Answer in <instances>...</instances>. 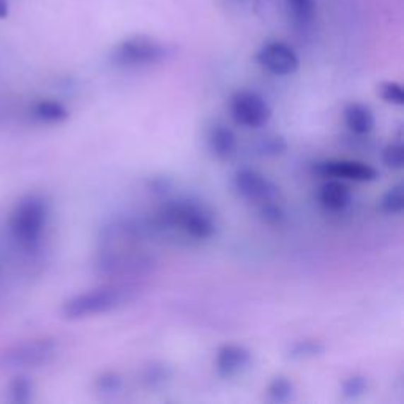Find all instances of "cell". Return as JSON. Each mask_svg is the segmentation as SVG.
Wrapping results in <instances>:
<instances>
[{"label":"cell","mask_w":404,"mask_h":404,"mask_svg":"<svg viewBox=\"0 0 404 404\" xmlns=\"http://www.w3.org/2000/svg\"><path fill=\"white\" fill-rule=\"evenodd\" d=\"M152 225L155 229H172L194 240H207L217 232L213 213L193 199H170L160 207Z\"/></svg>","instance_id":"7a4b0ae2"},{"label":"cell","mask_w":404,"mask_h":404,"mask_svg":"<svg viewBox=\"0 0 404 404\" xmlns=\"http://www.w3.org/2000/svg\"><path fill=\"white\" fill-rule=\"evenodd\" d=\"M287 8L291 11L294 24L299 29H307L313 24L314 19V2L313 0H286Z\"/></svg>","instance_id":"e0dca14e"},{"label":"cell","mask_w":404,"mask_h":404,"mask_svg":"<svg viewBox=\"0 0 404 404\" xmlns=\"http://www.w3.org/2000/svg\"><path fill=\"white\" fill-rule=\"evenodd\" d=\"M59 352V345L52 338H40L11 346L0 352V369L40 368L51 363Z\"/></svg>","instance_id":"5b68a950"},{"label":"cell","mask_w":404,"mask_h":404,"mask_svg":"<svg viewBox=\"0 0 404 404\" xmlns=\"http://www.w3.org/2000/svg\"><path fill=\"white\" fill-rule=\"evenodd\" d=\"M256 60L262 69L275 76H291L300 66L295 51L281 42H272L262 46L256 54Z\"/></svg>","instance_id":"30bf717a"},{"label":"cell","mask_w":404,"mask_h":404,"mask_svg":"<svg viewBox=\"0 0 404 404\" xmlns=\"http://www.w3.org/2000/svg\"><path fill=\"white\" fill-rule=\"evenodd\" d=\"M49 204L40 194H29L18 202L10 218V234L24 251L33 253L42 245L48 226Z\"/></svg>","instance_id":"3957f363"},{"label":"cell","mask_w":404,"mask_h":404,"mask_svg":"<svg viewBox=\"0 0 404 404\" xmlns=\"http://www.w3.org/2000/svg\"><path fill=\"white\" fill-rule=\"evenodd\" d=\"M379 207L387 215H400L404 208V185L396 184L382 194Z\"/></svg>","instance_id":"d6986e66"},{"label":"cell","mask_w":404,"mask_h":404,"mask_svg":"<svg viewBox=\"0 0 404 404\" xmlns=\"http://www.w3.org/2000/svg\"><path fill=\"white\" fill-rule=\"evenodd\" d=\"M234 188L242 198L259 206L268 201H277L280 194V188L271 179L250 167L235 172Z\"/></svg>","instance_id":"ba28073f"},{"label":"cell","mask_w":404,"mask_h":404,"mask_svg":"<svg viewBox=\"0 0 404 404\" xmlns=\"http://www.w3.org/2000/svg\"><path fill=\"white\" fill-rule=\"evenodd\" d=\"M379 97L388 105L403 106L404 105V92L403 85L393 81H386L379 85Z\"/></svg>","instance_id":"cb8c5ba5"},{"label":"cell","mask_w":404,"mask_h":404,"mask_svg":"<svg viewBox=\"0 0 404 404\" xmlns=\"http://www.w3.org/2000/svg\"><path fill=\"white\" fill-rule=\"evenodd\" d=\"M318 199L326 210L343 212L351 204V191L341 180L330 179L321 185Z\"/></svg>","instance_id":"7c38bea8"},{"label":"cell","mask_w":404,"mask_h":404,"mask_svg":"<svg viewBox=\"0 0 404 404\" xmlns=\"http://www.w3.org/2000/svg\"><path fill=\"white\" fill-rule=\"evenodd\" d=\"M343 117H345V124L349 130L355 134H360V136L372 133L376 124L373 111L367 105L355 103V101L345 107Z\"/></svg>","instance_id":"4fadbf2b"},{"label":"cell","mask_w":404,"mask_h":404,"mask_svg":"<svg viewBox=\"0 0 404 404\" xmlns=\"http://www.w3.org/2000/svg\"><path fill=\"white\" fill-rule=\"evenodd\" d=\"M139 291V286L133 281H116L98 286L66 300L62 305V316L69 321H81L116 311L136 299Z\"/></svg>","instance_id":"6da1fadb"},{"label":"cell","mask_w":404,"mask_h":404,"mask_svg":"<svg viewBox=\"0 0 404 404\" xmlns=\"http://www.w3.org/2000/svg\"><path fill=\"white\" fill-rule=\"evenodd\" d=\"M208 147L215 157L220 160L231 158L237 149V138L226 125H215L208 133Z\"/></svg>","instance_id":"5bb4252c"},{"label":"cell","mask_w":404,"mask_h":404,"mask_svg":"<svg viewBox=\"0 0 404 404\" xmlns=\"http://www.w3.org/2000/svg\"><path fill=\"white\" fill-rule=\"evenodd\" d=\"M231 116L235 124L246 128H261L272 117V107L259 93L239 90L231 98Z\"/></svg>","instance_id":"52a82bcc"},{"label":"cell","mask_w":404,"mask_h":404,"mask_svg":"<svg viewBox=\"0 0 404 404\" xmlns=\"http://www.w3.org/2000/svg\"><path fill=\"white\" fill-rule=\"evenodd\" d=\"M324 351L326 346L322 345L319 340H300L295 341L294 345H291V347L287 349V355L289 359L302 362L316 359V357L324 354Z\"/></svg>","instance_id":"2e32d148"},{"label":"cell","mask_w":404,"mask_h":404,"mask_svg":"<svg viewBox=\"0 0 404 404\" xmlns=\"http://www.w3.org/2000/svg\"><path fill=\"white\" fill-rule=\"evenodd\" d=\"M95 388L101 396H116L124 388L122 376L116 372H106L100 374L95 381Z\"/></svg>","instance_id":"44dd1931"},{"label":"cell","mask_w":404,"mask_h":404,"mask_svg":"<svg viewBox=\"0 0 404 404\" xmlns=\"http://www.w3.org/2000/svg\"><path fill=\"white\" fill-rule=\"evenodd\" d=\"M10 396L15 403H29L33 396V384L29 378H16L10 386Z\"/></svg>","instance_id":"d4e9b609"},{"label":"cell","mask_w":404,"mask_h":404,"mask_svg":"<svg viewBox=\"0 0 404 404\" xmlns=\"http://www.w3.org/2000/svg\"><path fill=\"white\" fill-rule=\"evenodd\" d=\"M368 388V381L365 376L362 374H352L343 381L341 384V395L346 400H357L362 395H365Z\"/></svg>","instance_id":"7402d4cb"},{"label":"cell","mask_w":404,"mask_h":404,"mask_svg":"<svg viewBox=\"0 0 404 404\" xmlns=\"http://www.w3.org/2000/svg\"><path fill=\"white\" fill-rule=\"evenodd\" d=\"M170 49L163 43L147 37H134L120 43L112 51V62L124 69H138L163 62Z\"/></svg>","instance_id":"8992f818"},{"label":"cell","mask_w":404,"mask_h":404,"mask_svg":"<svg viewBox=\"0 0 404 404\" xmlns=\"http://www.w3.org/2000/svg\"><path fill=\"white\" fill-rule=\"evenodd\" d=\"M172 378V369L170 365L161 362H153L147 365L143 373V382L149 388H157Z\"/></svg>","instance_id":"ac0fdd59"},{"label":"cell","mask_w":404,"mask_h":404,"mask_svg":"<svg viewBox=\"0 0 404 404\" xmlns=\"http://www.w3.org/2000/svg\"><path fill=\"white\" fill-rule=\"evenodd\" d=\"M253 355L246 347L239 345H225L218 349L215 368L221 378L229 379L246 372L251 365Z\"/></svg>","instance_id":"8fae6325"},{"label":"cell","mask_w":404,"mask_h":404,"mask_svg":"<svg viewBox=\"0 0 404 404\" xmlns=\"http://www.w3.org/2000/svg\"><path fill=\"white\" fill-rule=\"evenodd\" d=\"M95 268L101 277L126 281L149 275L155 268V261L141 251L107 246L98 254Z\"/></svg>","instance_id":"277c9868"},{"label":"cell","mask_w":404,"mask_h":404,"mask_svg":"<svg viewBox=\"0 0 404 404\" xmlns=\"http://www.w3.org/2000/svg\"><path fill=\"white\" fill-rule=\"evenodd\" d=\"M294 384L292 381L286 378V376H277L268 384L267 387V395L268 400L273 403H287L292 400L294 396Z\"/></svg>","instance_id":"ffe728a7"},{"label":"cell","mask_w":404,"mask_h":404,"mask_svg":"<svg viewBox=\"0 0 404 404\" xmlns=\"http://www.w3.org/2000/svg\"><path fill=\"white\" fill-rule=\"evenodd\" d=\"M8 16V0H0V19Z\"/></svg>","instance_id":"f1b7e54d"},{"label":"cell","mask_w":404,"mask_h":404,"mask_svg":"<svg viewBox=\"0 0 404 404\" xmlns=\"http://www.w3.org/2000/svg\"><path fill=\"white\" fill-rule=\"evenodd\" d=\"M32 114L37 120H40V122H44V124L65 122V120L70 116L69 109H66L62 103H59V101H54V100L38 101V103L33 106Z\"/></svg>","instance_id":"9a60e30c"},{"label":"cell","mask_w":404,"mask_h":404,"mask_svg":"<svg viewBox=\"0 0 404 404\" xmlns=\"http://www.w3.org/2000/svg\"><path fill=\"white\" fill-rule=\"evenodd\" d=\"M286 147L285 138L277 136V134H268V136H264L259 141L258 150L266 157H277V155H281L286 150Z\"/></svg>","instance_id":"484cf974"},{"label":"cell","mask_w":404,"mask_h":404,"mask_svg":"<svg viewBox=\"0 0 404 404\" xmlns=\"http://www.w3.org/2000/svg\"><path fill=\"white\" fill-rule=\"evenodd\" d=\"M314 172L322 177L351 180L357 184H368L378 180L379 172L372 165L352 160H326L314 165Z\"/></svg>","instance_id":"9c48e42d"},{"label":"cell","mask_w":404,"mask_h":404,"mask_svg":"<svg viewBox=\"0 0 404 404\" xmlns=\"http://www.w3.org/2000/svg\"><path fill=\"white\" fill-rule=\"evenodd\" d=\"M171 188V182L166 177H157L150 180V190L157 194H167Z\"/></svg>","instance_id":"83f0119b"},{"label":"cell","mask_w":404,"mask_h":404,"mask_svg":"<svg viewBox=\"0 0 404 404\" xmlns=\"http://www.w3.org/2000/svg\"><path fill=\"white\" fill-rule=\"evenodd\" d=\"M261 208V217L267 223H281L283 220H285V210H283L281 206L278 204L277 201H268L264 202V204L259 206Z\"/></svg>","instance_id":"4316f807"},{"label":"cell","mask_w":404,"mask_h":404,"mask_svg":"<svg viewBox=\"0 0 404 404\" xmlns=\"http://www.w3.org/2000/svg\"><path fill=\"white\" fill-rule=\"evenodd\" d=\"M382 161L388 170L400 171L404 166V147L401 141L398 143H392L384 147L382 150Z\"/></svg>","instance_id":"603a6c76"}]
</instances>
